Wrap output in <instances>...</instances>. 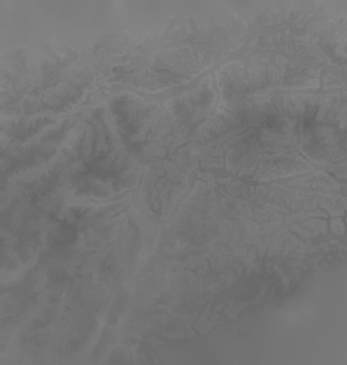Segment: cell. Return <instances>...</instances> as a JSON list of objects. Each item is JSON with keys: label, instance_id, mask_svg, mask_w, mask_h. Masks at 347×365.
<instances>
[{"label": "cell", "instance_id": "cell-6", "mask_svg": "<svg viewBox=\"0 0 347 365\" xmlns=\"http://www.w3.org/2000/svg\"><path fill=\"white\" fill-rule=\"evenodd\" d=\"M56 124V119L48 116H22L3 122V133L17 141H28L46 128Z\"/></svg>", "mask_w": 347, "mask_h": 365}, {"label": "cell", "instance_id": "cell-4", "mask_svg": "<svg viewBox=\"0 0 347 365\" xmlns=\"http://www.w3.org/2000/svg\"><path fill=\"white\" fill-rule=\"evenodd\" d=\"M109 109L123 137L130 138L140 133L157 106L145 101L134 94H122L109 101Z\"/></svg>", "mask_w": 347, "mask_h": 365}, {"label": "cell", "instance_id": "cell-5", "mask_svg": "<svg viewBox=\"0 0 347 365\" xmlns=\"http://www.w3.org/2000/svg\"><path fill=\"white\" fill-rule=\"evenodd\" d=\"M90 72H78L69 81L62 83L58 87L53 88L46 94H41V97L28 98L24 102V109L26 112H38L43 109L61 110L66 108V105L73 103L81 97L86 86L90 83Z\"/></svg>", "mask_w": 347, "mask_h": 365}, {"label": "cell", "instance_id": "cell-3", "mask_svg": "<svg viewBox=\"0 0 347 365\" xmlns=\"http://www.w3.org/2000/svg\"><path fill=\"white\" fill-rule=\"evenodd\" d=\"M222 94L227 101L244 98L258 90L284 86L286 72L274 66L247 68L243 65L229 66L218 75Z\"/></svg>", "mask_w": 347, "mask_h": 365}, {"label": "cell", "instance_id": "cell-1", "mask_svg": "<svg viewBox=\"0 0 347 365\" xmlns=\"http://www.w3.org/2000/svg\"><path fill=\"white\" fill-rule=\"evenodd\" d=\"M324 103L323 96L284 94L271 98L244 97L232 100L222 106L196 134L197 141H208L226 131L271 119L313 118Z\"/></svg>", "mask_w": 347, "mask_h": 365}, {"label": "cell", "instance_id": "cell-2", "mask_svg": "<svg viewBox=\"0 0 347 365\" xmlns=\"http://www.w3.org/2000/svg\"><path fill=\"white\" fill-rule=\"evenodd\" d=\"M68 128V122L54 124L41 131L39 135L17 145L9 156H3V171L20 173L44 164L58 150Z\"/></svg>", "mask_w": 347, "mask_h": 365}]
</instances>
